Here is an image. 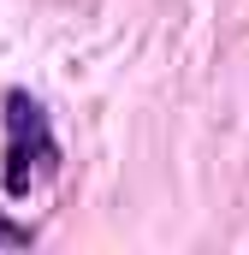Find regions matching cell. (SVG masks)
I'll return each instance as SVG.
<instances>
[{
  "label": "cell",
  "instance_id": "6da1fadb",
  "mask_svg": "<svg viewBox=\"0 0 249 255\" xmlns=\"http://www.w3.org/2000/svg\"><path fill=\"white\" fill-rule=\"evenodd\" d=\"M60 166V142L42 119V107L30 95H6V190L30 196L36 184H48Z\"/></svg>",
  "mask_w": 249,
  "mask_h": 255
},
{
  "label": "cell",
  "instance_id": "7a4b0ae2",
  "mask_svg": "<svg viewBox=\"0 0 249 255\" xmlns=\"http://www.w3.org/2000/svg\"><path fill=\"white\" fill-rule=\"evenodd\" d=\"M24 244H30V232L12 226V220H0V250H24Z\"/></svg>",
  "mask_w": 249,
  "mask_h": 255
}]
</instances>
